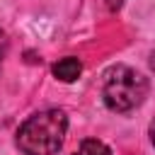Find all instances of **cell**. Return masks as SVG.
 Instances as JSON below:
<instances>
[{
	"mask_svg": "<svg viewBox=\"0 0 155 155\" xmlns=\"http://www.w3.org/2000/svg\"><path fill=\"white\" fill-rule=\"evenodd\" d=\"M68 116L63 109H44L31 114L17 131V148L24 155H56L63 148Z\"/></svg>",
	"mask_w": 155,
	"mask_h": 155,
	"instance_id": "1",
	"label": "cell"
},
{
	"mask_svg": "<svg viewBox=\"0 0 155 155\" xmlns=\"http://www.w3.org/2000/svg\"><path fill=\"white\" fill-rule=\"evenodd\" d=\"M148 78L143 73H138L131 65H111L104 73V82H102V99L107 104L109 111L114 114H128L133 109H138L145 97H148Z\"/></svg>",
	"mask_w": 155,
	"mask_h": 155,
	"instance_id": "2",
	"label": "cell"
},
{
	"mask_svg": "<svg viewBox=\"0 0 155 155\" xmlns=\"http://www.w3.org/2000/svg\"><path fill=\"white\" fill-rule=\"evenodd\" d=\"M51 70H53V78L56 80H61V82H75L80 78V73H82V63L75 56H65L58 63H53Z\"/></svg>",
	"mask_w": 155,
	"mask_h": 155,
	"instance_id": "3",
	"label": "cell"
},
{
	"mask_svg": "<svg viewBox=\"0 0 155 155\" xmlns=\"http://www.w3.org/2000/svg\"><path fill=\"white\" fill-rule=\"evenodd\" d=\"M73 155H111V150L102 140H97V138H85Z\"/></svg>",
	"mask_w": 155,
	"mask_h": 155,
	"instance_id": "4",
	"label": "cell"
},
{
	"mask_svg": "<svg viewBox=\"0 0 155 155\" xmlns=\"http://www.w3.org/2000/svg\"><path fill=\"white\" fill-rule=\"evenodd\" d=\"M7 46H10V41H7V34L0 29V70H2V61H5V56H7Z\"/></svg>",
	"mask_w": 155,
	"mask_h": 155,
	"instance_id": "5",
	"label": "cell"
},
{
	"mask_svg": "<svg viewBox=\"0 0 155 155\" xmlns=\"http://www.w3.org/2000/svg\"><path fill=\"white\" fill-rule=\"evenodd\" d=\"M104 2H107L109 12H116V10H121V5H124V0H104Z\"/></svg>",
	"mask_w": 155,
	"mask_h": 155,
	"instance_id": "6",
	"label": "cell"
},
{
	"mask_svg": "<svg viewBox=\"0 0 155 155\" xmlns=\"http://www.w3.org/2000/svg\"><path fill=\"white\" fill-rule=\"evenodd\" d=\"M150 140H153V145H155V119L150 121Z\"/></svg>",
	"mask_w": 155,
	"mask_h": 155,
	"instance_id": "7",
	"label": "cell"
},
{
	"mask_svg": "<svg viewBox=\"0 0 155 155\" xmlns=\"http://www.w3.org/2000/svg\"><path fill=\"white\" fill-rule=\"evenodd\" d=\"M150 65H153V70H155V53L150 56Z\"/></svg>",
	"mask_w": 155,
	"mask_h": 155,
	"instance_id": "8",
	"label": "cell"
}]
</instances>
